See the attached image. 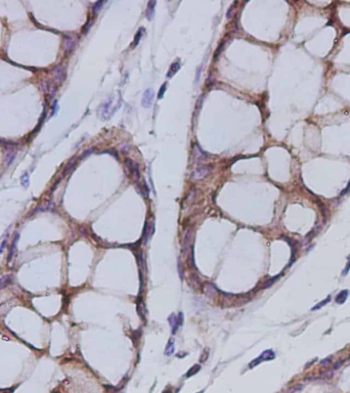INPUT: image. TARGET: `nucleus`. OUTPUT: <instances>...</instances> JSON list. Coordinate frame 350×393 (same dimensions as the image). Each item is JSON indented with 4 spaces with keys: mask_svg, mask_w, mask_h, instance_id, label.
I'll list each match as a JSON object with an SVG mask.
<instances>
[{
    "mask_svg": "<svg viewBox=\"0 0 350 393\" xmlns=\"http://www.w3.org/2000/svg\"><path fill=\"white\" fill-rule=\"evenodd\" d=\"M121 105V97L120 94L116 93L109 98L105 104L101 105L98 110V114L102 119H109L119 110Z\"/></svg>",
    "mask_w": 350,
    "mask_h": 393,
    "instance_id": "obj_1",
    "label": "nucleus"
},
{
    "mask_svg": "<svg viewBox=\"0 0 350 393\" xmlns=\"http://www.w3.org/2000/svg\"><path fill=\"white\" fill-rule=\"evenodd\" d=\"M125 164H126V167L128 169V172L130 173V175L134 178V180L137 181L139 178V169H138V165L136 163H134L132 160L130 159H126L125 160Z\"/></svg>",
    "mask_w": 350,
    "mask_h": 393,
    "instance_id": "obj_2",
    "label": "nucleus"
},
{
    "mask_svg": "<svg viewBox=\"0 0 350 393\" xmlns=\"http://www.w3.org/2000/svg\"><path fill=\"white\" fill-rule=\"evenodd\" d=\"M168 321H169V324L171 325L172 334H175L176 332H177L178 328L182 325V321H183V315H182L181 312H180V313H178L177 316L174 315V314H172V315L169 316Z\"/></svg>",
    "mask_w": 350,
    "mask_h": 393,
    "instance_id": "obj_3",
    "label": "nucleus"
},
{
    "mask_svg": "<svg viewBox=\"0 0 350 393\" xmlns=\"http://www.w3.org/2000/svg\"><path fill=\"white\" fill-rule=\"evenodd\" d=\"M210 171H211V166L201 165L195 169L194 174H192V178H194L195 180L202 179V178H204Z\"/></svg>",
    "mask_w": 350,
    "mask_h": 393,
    "instance_id": "obj_4",
    "label": "nucleus"
},
{
    "mask_svg": "<svg viewBox=\"0 0 350 393\" xmlns=\"http://www.w3.org/2000/svg\"><path fill=\"white\" fill-rule=\"evenodd\" d=\"M274 351H272V350H266V351H264V352H263L261 355L258 357V358H255L251 363H250V367L255 366L256 365H258V363L263 362V360H270V359H274Z\"/></svg>",
    "mask_w": 350,
    "mask_h": 393,
    "instance_id": "obj_5",
    "label": "nucleus"
},
{
    "mask_svg": "<svg viewBox=\"0 0 350 393\" xmlns=\"http://www.w3.org/2000/svg\"><path fill=\"white\" fill-rule=\"evenodd\" d=\"M153 100H154V91L150 88H149L143 92L141 104H142V107L147 108L153 104Z\"/></svg>",
    "mask_w": 350,
    "mask_h": 393,
    "instance_id": "obj_6",
    "label": "nucleus"
},
{
    "mask_svg": "<svg viewBox=\"0 0 350 393\" xmlns=\"http://www.w3.org/2000/svg\"><path fill=\"white\" fill-rule=\"evenodd\" d=\"M54 78L59 83H62L66 79V68L63 66H56L53 69Z\"/></svg>",
    "mask_w": 350,
    "mask_h": 393,
    "instance_id": "obj_7",
    "label": "nucleus"
},
{
    "mask_svg": "<svg viewBox=\"0 0 350 393\" xmlns=\"http://www.w3.org/2000/svg\"><path fill=\"white\" fill-rule=\"evenodd\" d=\"M192 158H194V160L196 162H201V161H203V160L206 159L207 156H206V154H204L203 151H202L198 145H195L194 152H192Z\"/></svg>",
    "mask_w": 350,
    "mask_h": 393,
    "instance_id": "obj_8",
    "label": "nucleus"
},
{
    "mask_svg": "<svg viewBox=\"0 0 350 393\" xmlns=\"http://www.w3.org/2000/svg\"><path fill=\"white\" fill-rule=\"evenodd\" d=\"M19 238H20V235H19V232H17V234H15V235H14V241H12L11 245H10V248H9V253H8V257H7V261L8 262L11 261L12 257H14V255L15 249H17V244H18V242H19Z\"/></svg>",
    "mask_w": 350,
    "mask_h": 393,
    "instance_id": "obj_9",
    "label": "nucleus"
},
{
    "mask_svg": "<svg viewBox=\"0 0 350 393\" xmlns=\"http://www.w3.org/2000/svg\"><path fill=\"white\" fill-rule=\"evenodd\" d=\"M12 277H14L12 274H4L0 277V290L6 288L12 282Z\"/></svg>",
    "mask_w": 350,
    "mask_h": 393,
    "instance_id": "obj_10",
    "label": "nucleus"
},
{
    "mask_svg": "<svg viewBox=\"0 0 350 393\" xmlns=\"http://www.w3.org/2000/svg\"><path fill=\"white\" fill-rule=\"evenodd\" d=\"M156 1H150L149 4H147V8H146V18L149 21H152L154 18V15H155V6H156Z\"/></svg>",
    "mask_w": 350,
    "mask_h": 393,
    "instance_id": "obj_11",
    "label": "nucleus"
},
{
    "mask_svg": "<svg viewBox=\"0 0 350 393\" xmlns=\"http://www.w3.org/2000/svg\"><path fill=\"white\" fill-rule=\"evenodd\" d=\"M179 69H180V60L177 59L176 62L172 63V65L170 66L169 71H168V73H167V77H169V78L172 77L173 75L176 74V73L178 72Z\"/></svg>",
    "mask_w": 350,
    "mask_h": 393,
    "instance_id": "obj_12",
    "label": "nucleus"
},
{
    "mask_svg": "<svg viewBox=\"0 0 350 393\" xmlns=\"http://www.w3.org/2000/svg\"><path fill=\"white\" fill-rule=\"evenodd\" d=\"M347 297H348V291L347 290H343V291H341V292L338 294V295H337V297H336V302L338 303V304H343V303L346 301Z\"/></svg>",
    "mask_w": 350,
    "mask_h": 393,
    "instance_id": "obj_13",
    "label": "nucleus"
},
{
    "mask_svg": "<svg viewBox=\"0 0 350 393\" xmlns=\"http://www.w3.org/2000/svg\"><path fill=\"white\" fill-rule=\"evenodd\" d=\"M74 44H75V41H74L73 38L72 37H67L66 39H65V48H66V51H68V50H73Z\"/></svg>",
    "mask_w": 350,
    "mask_h": 393,
    "instance_id": "obj_14",
    "label": "nucleus"
},
{
    "mask_svg": "<svg viewBox=\"0 0 350 393\" xmlns=\"http://www.w3.org/2000/svg\"><path fill=\"white\" fill-rule=\"evenodd\" d=\"M143 32H144V29L143 28H140L139 30H138V32H137L136 33V35H135V37H134V41H133V43H132V47H135L137 44L139 43V41H140V39H141V37H142V34H143Z\"/></svg>",
    "mask_w": 350,
    "mask_h": 393,
    "instance_id": "obj_15",
    "label": "nucleus"
},
{
    "mask_svg": "<svg viewBox=\"0 0 350 393\" xmlns=\"http://www.w3.org/2000/svg\"><path fill=\"white\" fill-rule=\"evenodd\" d=\"M15 157V153L14 151H8L7 154L4 156L5 158V165H9L12 162V160Z\"/></svg>",
    "mask_w": 350,
    "mask_h": 393,
    "instance_id": "obj_16",
    "label": "nucleus"
},
{
    "mask_svg": "<svg viewBox=\"0 0 350 393\" xmlns=\"http://www.w3.org/2000/svg\"><path fill=\"white\" fill-rule=\"evenodd\" d=\"M200 369H201V366H199V365H196V366H194L191 367V370H188L187 372V378H189V377H191V376H194V375H196V374H197L199 370H200Z\"/></svg>",
    "mask_w": 350,
    "mask_h": 393,
    "instance_id": "obj_17",
    "label": "nucleus"
},
{
    "mask_svg": "<svg viewBox=\"0 0 350 393\" xmlns=\"http://www.w3.org/2000/svg\"><path fill=\"white\" fill-rule=\"evenodd\" d=\"M29 182H30V181H29V175H28L27 172H26V173H24L23 175H22V177H21V183H22V185H23L24 187H28Z\"/></svg>",
    "mask_w": 350,
    "mask_h": 393,
    "instance_id": "obj_18",
    "label": "nucleus"
},
{
    "mask_svg": "<svg viewBox=\"0 0 350 393\" xmlns=\"http://www.w3.org/2000/svg\"><path fill=\"white\" fill-rule=\"evenodd\" d=\"M173 352H174V345H173L172 341H170L169 344L167 345L166 349H165V354L166 355H171Z\"/></svg>",
    "mask_w": 350,
    "mask_h": 393,
    "instance_id": "obj_19",
    "label": "nucleus"
},
{
    "mask_svg": "<svg viewBox=\"0 0 350 393\" xmlns=\"http://www.w3.org/2000/svg\"><path fill=\"white\" fill-rule=\"evenodd\" d=\"M330 300H331V297L329 296V297H327V299H325V300H323V301H322V302H320V303H319V304H316L315 306H314V307L312 308V310H317V309H320V308H322V307H323V305H326V304H327V303H329V302H330Z\"/></svg>",
    "mask_w": 350,
    "mask_h": 393,
    "instance_id": "obj_20",
    "label": "nucleus"
},
{
    "mask_svg": "<svg viewBox=\"0 0 350 393\" xmlns=\"http://www.w3.org/2000/svg\"><path fill=\"white\" fill-rule=\"evenodd\" d=\"M166 89H167V83H164V84L161 86V88H160L159 93H158V98H159V100H161V98H163L164 93H165Z\"/></svg>",
    "mask_w": 350,
    "mask_h": 393,
    "instance_id": "obj_21",
    "label": "nucleus"
},
{
    "mask_svg": "<svg viewBox=\"0 0 350 393\" xmlns=\"http://www.w3.org/2000/svg\"><path fill=\"white\" fill-rule=\"evenodd\" d=\"M104 4V1H98V2H96L95 4L93 5V8H92V10H93V12L94 14H96V12H98V10L99 9L101 8V5Z\"/></svg>",
    "mask_w": 350,
    "mask_h": 393,
    "instance_id": "obj_22",
    "label": "nucleus"
},
{
    "mask_svg": "<svg viewBox=\"0 0 350 393\" xmlns=\"http://www.w3.org/2000/svg\"><path fill=\"white\" fill-rule=\"evenodd\" d=\"M75 161H73V162H71V163H69V165L67 166L66 167V169H65V174H67V173H69V171H71L73 169V167L74 166H75Z\"/></svg>",
    "mask_w": 350,
    "mask_h": 393,
    "instance_id": "obj_23",
    "label": "nucleus"
},
{
    "mask_svg": "<svg viewBox=\"0 0 350 393\" xmlns=\"http://www.w3.org/2000/svg\"><path fill=\"white\" fill-rule=\"evenodd\" d=\"M208 356H209V350L208 349H205V351L203 352V355L201 356V362H206V359L208 358Z\"/></svg>",
    "mask_w": 350,
    "mask_h": 393,
    "instance_id": "obj_24",
    "label": "nucleus"
},
{
    "mask_svg": "<svg viewBox=\"0 0 350 393\" xmlns=\"http://www.w3.org/2000/svg\"><path fill=\"white\" fill-rule=\"evenodd\" d=\"M92 151H93V149H88V151H86L85 153H83V154H82V156H81V158L83 159V158L87 157V156H88L89 154H91V153H92Z\"/></svg>",
    "mask_w": 350,
    "mask_h": 393,
    "instance_id": "obj_25",
    "label": "nucleus"
},
{
    "mask_svg": "<svg viewBox=\"0 0 350 393\" xmlns=\"http://www.w3.org/2000/svg\"><path fill=\"white\" fill-rule=\"evenodd\" d=\"M349 268H350V256H349V259H348V263H347V266H346V268H345V271L344 272H343V274H346L349 271Z\"/></svg>",
    "mask_w": 350,
    "mask_h": 393,
    "instance_id": "obj_26",
    "label": "nucleus"
},
{
    "mask_svg": "<svg viewBox=\"0 0 350 393\" xmlns=\"http://www.w3.org/2000/svg\"><path fill=\"white\" fill-rule=\"evenodd\" d=\"M5 243H6V241H3V243L1 244V248H0V253H2L3 252V250H4V247H5Z\"/></svg>",
    "mask_w": 350,
    "mask_h": 393,
    "instance_id": "obj_27",
    "label": "nucleus"
},
{
    "mask_svg": "<svg viewBox=\"0 0 350 393\" xmlns=\"http://www.w3.org/2000/svg\"><path fill=\"white\" fill-rule=\"evenodd\" d=\"M198 393H203V391H200V392H198Z\"/></svg>",
    "mask_w": 350,
    "mask_h": 393,
    "instance_id": "obj_28",
    "label": "nucleus"
}]
</instances>
